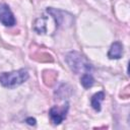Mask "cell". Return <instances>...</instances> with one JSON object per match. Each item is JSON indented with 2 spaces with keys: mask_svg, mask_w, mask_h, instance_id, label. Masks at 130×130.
I'll list each match as a JSON object with an SVG mask.
<instances>
[{
  "mask_svg": "<svg viewBox=\"0 0 130 130\" xmlns=\"http://www.w3.org/2000/svg\"><path fill=\"white\" fill-rule=\"evenodd\" d=\"M65 61L69 68L75 73V74H80V73H90L92 71V65L91 63L86 59L84 55H82L79 52L72 51L66 54L65 56Z\"/></svg>",
  "mask_w": 130,
  "mask_h": 130,
  "instance_id": "cell-1",
  "label": "cell"
},
{
  "mask_svg": "<svg viewBox=\"0 0 130 130\" xmlns=\"http://www.w3.org/2000/svg\"><path fill=\"white\" fill-rule=\"evenodd\" d=\"M28 79V72L26 69H18L11 72H3L0 74V83L4 87L14 88Z\"/></svg>",
  "mask_w": 130,
  "mask_h": 130,
  "instance_id": "cell-2",
  "label": "cell"
},
{
  "mask_svg": "<svg viewBox=\"0 0 130 130\" xmlns=\"http://www.w3.org/2000/svg\"><path fill=\"white\" fill-rule=\"evenodd\" d=\"M47 12L54 19L56 28H58L60 26H64V27L65 26H71L73 21H74L73 16L70 13L65 12V11H62V10H59V9H55V8H52V7H48L47 8Z\"/></svg>",
  "mask_w": 130,
  "mask_h": 130,
  "instance_id": "cell-3",
  "label": "cell"
},
{
  "mask_svg": "<svg viewBox=\"0 0 130 130\" xmlns=\"http://www.w3.org/2000/svg\"><path fill=\"white\" fill-rule=\"evenodd\" d=\"M69 110V104L66 103L62 108H59L57 106H54L49 111V116L54 125H59L63 122V120L66 119L67 113Z\"/></svg>",
  "mask_w": 130,
  "mask_h": 130,
  "instance_id": "cell-4",
  "label": "cell"
},
{
  "mask_svg": "<svg viewBox=\"0 0 130 130\" xmlns=\"http://www.w3.org/2000/svg\"><path fill=\"white\" fill-rule=\"evenodd\" d=\"M0 22L5 26H13L16 23L15 17L6 3H0Z\"/></svg>",
  "mask_w": 130,
  "mask_h": 130,
  "instance_id": "cell-5",
  "label": "cell"
},
{
  "mask_svg": "<svg viewBox=\"0 0 130 130\" xmlns=\"http://www.w3.org/2000/svg\"><path fill=\"white\" fill-rule=\"evenodd\" d=\"M123 54V45L120 42H114L111 47L110 50L108 52V57L110 59H120L122 57Z\"/></svg>",
  "mask_w": 130,
  "mask_h": 130,
  "instance_id": "cell-6",
  "label": "cell"
},
{
  "mask_svg": "<svg viewBox=\"0 0 130 130\" xmlns=\"http://www.w3.org/2000/svg\"><path fill=\"white\" fill-rule=\"evenodd\" d=\"M47 21H48L47 16H41V17L37 18L34 22V30L37 31L38 34H46L48 30Z\"/></svg>",
  "mask_w": 130,
  "mask_h": 130,
  "instance_id": "cell-7",
  "label": "cell"
},
{
  "mask_svg": "<svg viewBox=\"0 0 130 130\" xmlns=\"http://www.w3.org/2000/svg\"><path fill=\"white\" fill-rule=\"evenodd\" d=\"M104 99H105V92L104 91H98L96 93H94L91 96L90 104H91V107L93 108L94 111H96V112L101 111V105H102V102L104 101Z\"/></svg>",
  "mask_w": 130,
  "mask_h": 130,
  "instance_id": "cell-8",
  "label": "cell"
},
{
  "mask_svg": "<svg viewBox=\"0 0 130 130\" xmlns=\"http://www.w3.org/2000/svg\"><path fill=\"white\" fill-rule=\"evenodd\" d=\"M57 76H58V74L55 71L45 70L43 72V80H44L45 84L48 85V86H52L55 83V81L57 79Z\"/></svg>",
  "mask_w": 130,
  "mask_h": 130,
  "instance_id": "cell-9",
  "label": "cell"
},
{
  "mask_svg": "<svg viewBox=\"0 0 130 130\" xmlns=\"http://www.w3.org/2000/svg\"><path fill=\"white\" fill-rule=\"evenodd\" d=\"M80 83L84 88H89L94 83V78L90 73H83L80 77Z\"/></svg>",
  "mask_w": 130,
  "mask_h": 130,
  "instance_id": "cell-10",
  "label": "cell"
},
{
  "mask_svg": "<svg viewBox=\"0 0 130 130\" xmlns=\"http://www.w3.org/2000/svg\"><path fill=\"white\" fill-rule=\"evenodd\" d=\"M25 122L28 124V125H36V123H37V121H36V119L35 118H32V117H28V118H26L25 119Z\"/></svg>",
  "mask_w": 130,
  "mask_h": 130,
  "instance_id": "cell-11",
  "label": "cell"
}]
</instances>
